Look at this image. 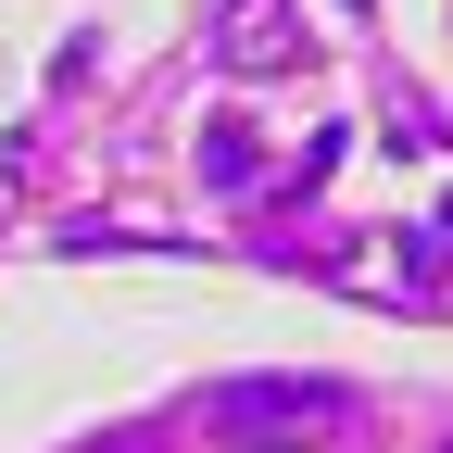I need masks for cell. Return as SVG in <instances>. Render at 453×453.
I'll list each match as a JSON object with an SVG mask.
<instances>
[{"instance_id": "obj_1", "label": "cell", "mask_w": 453, "mask_h": 453, "mask_svg": "<svg viewBox=\"0 0 453 453\" xmlns=\"http://www.w3.org/2000/svg\"><path fill=\"white\" fill-rule=\"evenodd\" d=\"M277 453H290V441H277Z\"/></svg>"}]
</instances>
